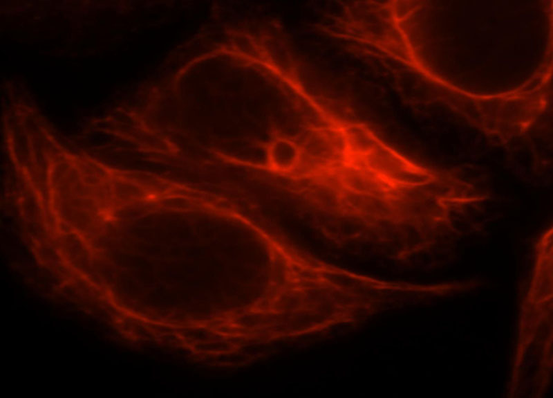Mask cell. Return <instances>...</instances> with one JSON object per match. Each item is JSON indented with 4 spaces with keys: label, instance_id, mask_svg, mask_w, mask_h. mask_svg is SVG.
<instances>
[{
    "label": "cell",
    "instance_id": "cell-1",
    "mask_svg": "<svg viewBox=\"0 0 553 398\" xmlns=\"http://www.w3.org/2000/svg\"><path fill=\"white\" fill-rule=\"evenodd\" d=\"M303 150L287 138H276L267 149V166L274 172L290 173L301 165Z\"/></svg>",
    "mask_w": 553,
    "mask_h": 398
}]
</instances>
